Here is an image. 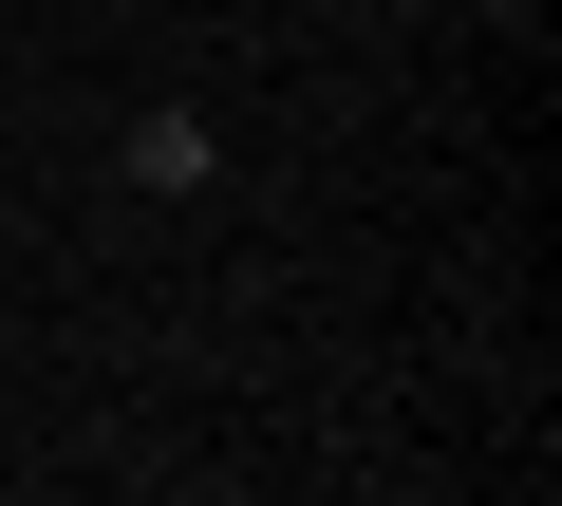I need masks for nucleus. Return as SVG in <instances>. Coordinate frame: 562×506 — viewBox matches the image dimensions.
Masks as SVG:
<instances>
[{"mask_svg": "<svg viewBox=\"0 0 562 506\" xmlns=\"http://www.w3.org/2000/svg\"><path fill=\"white\" fill-rule=\"evenodd\" d=\"M169 506H244V487H169Z\"/></svg>", "mask_w": 562, "mask_h": 506, "instance_id": "obj_3", "label": "nucleus"}, {"mask_svg": "<svg viewBox=\"0 0 562 506\" xmlns=\"http://www.w3.org/2000/svg\"><path fill=\"white\" fill-rule=\"evenodd\" d=\"M469 20H543V0H469Z\"/></svg>", "mask_w": 562, "mask_h": 506, "instance_id": "obj_2", "label": "nucleus"}, {"mask_svg": "<svg viewBox=\"0 0 562 506\" xmlns=\"http://www.w3.org/2000/svg\"><path fill=\"white\" fill-rule=\"evenodd\" d=\"M113 188H150V206H188V188H225V132H206L188 94H150V113L113 132Z\"/></svg>", "mask_w": 562, "mask_h": 506, "instance_id": "obj_1", "label": "nucleus"}]
</instances>
